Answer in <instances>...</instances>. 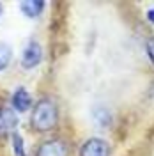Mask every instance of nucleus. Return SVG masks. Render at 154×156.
Here are the masks:
<instances>
[{
  "label": "nucleus",
  "instance_id": "obj_11",
  "mask_svg": "<svg viewBox=\"0 0 154 156\" xmlns=\"http://www.w3.org/2000/svg\"><path fill=\"white\" fill-rule=\"evenodd\" d=\"M147 18H149V21H152L154 23V9H151L149 12H147Z\"/></svg>",
  "mask_w": 154,
  "mask_h": 156
},
{
  "label": "nucleus",
  "instance_id": "obj_7",
  "mask_svg": "<svg viewBox=\"0 0 154 156\" xmlns=\"http://www.w3.org/2000/svg\"><path fill=\"white\" fill-rule=\"evenodd\" d=\"M30 103H32L30 94L25 90V89H18V90L12 94V107L16 108L18 112H25V110H29Z\"/></svg>",
  "mask_w": 154,
  "mask_h": 156
},
{
  "label": "nucleus",
  "instance_id": "obj_12",
  "mask_svg": "<svg viewBox=\"0 0 154 156\" xmlns=\"http://www.w3.org/2000/svg\"><path fill=\"white\" fill-rule=\"evenodd\" d=\"M0 14H2V5H0Z\"/></svg>",
  "mask_w": 154,
  "mask_h": 156
},
{
  "label": "nucleus",
  "instance_id": "obj_5",
  "mask_svg": "<svg viewBox=\"0 0 154 156\" xmlns=\"http://www.w3.org/2000/svg\"><path fill=\"white\" fill-rule=\"evenodd\" d=\"M18 124L16 114L7 107L0 108V136H5L14 131V128Z\"/></svg>",
  "mask_w": 154,
  "mask_h": 156
},
{
  "label": "nucleus",
  "instance_id": "obj_3",
  "mask_svg": "<svg viewBox=\"0 0 154 156\" xmlns=\"http://www.w3.org/2000/svg\"><path fill=\"white\" fill-rule=\"evenodd\" d=\"M80 156H110V146L101 138H90L82 146Z\"/></svg>",
  "mask_w": 154,
  "mask_h": 156
},
{
  "label": "nucleus",
  "instance_id": "obj_4",
  "mask_svg": "<svg viewBox=\"0 0 154 156\" xmlns=\"http://www.w3.org/2000/svg\"><path fill=\"white\" fill-rule=\"evenodd\" d=\"M69 147L64 140H48L39 147L37 156H68Z\"/></svg>",
  "mask_w": 154,
  "mask_h": 156
},
{
  "label": "nucleus",
  "instance_id": "obj_2",
  "mask_svg": "<svg viewBox=\"0 0 154 156\" xmlns=\"http://www.w3.org/2000/svg\"><path fill=\"white\" fill-rule=\"evenodd\" d=\"M43 60V50L39 46V43L36 41H30L29 46L23 51V57H21V66L25 69H32L39 66V62Z\"/></svg>",
  "mask_w": 154,
  "mask_h": 156
},
{
  "label": "nucleus",
  "instance_id": "obj_1",
  "mask_svg": "<svg viewBox=\"0 0 154 156\" xmlns=\"http://www.w3.org/2000/svg\"><path fill=\"white\" fill-rule=\"evenodd\" d=\"M57 119H58V112H57V105L44 98L41 99L34 112H32V126L36 128L37 131H50L57 126Z\"/></svg>",
  "mask_w": 154,
  "mask_h": 156
},
{
  "label": "nucleus",
  "instance_id": "obj_6",
  "mask_svg": "<svg viewBox=\"0 0 154 156\" xmlns=\"http://www.w3.org/2000/svg\"><path fill=\"white\" fill-rule=\"evenodd\" d=\"M21 12L29 18H37L39 14L44 9V2L41 0H27V2H21Z\"/></svg>",
  "mask_w": 154,
  "mask_h": 156
},
{
  "label": "nucleus",
  "instance_id": "obj_8",
  "mask_svg": "<svg viewBox=\"0 0 154 156\" xmlns=\"http://www.w3.org/2000/svg\"><path fill=\"white\" fill-rule=\"evenodd\" d=\"M11 48L7 44H4V43H0V71L2 69L7 68V64L11 62Z\"/></svg>",
  "mask_w": 154,
  "mask_h": 156
},
{
  "label": "nucleus",
  "instance_id": "obj_9",
  "mask_svg": "<svg viewBox=\"0 0 154 156\" xmlns=\"http://www.w3.org/2000/svg\"><path fill=\"white\" fill-rule=\"evenodd\" d=\"M12 149L16 156H25V147H23V138L18 133H12Z\"/></svg>",
  "mask_w": 154,
  "mask_h": 156
},
{
  "label": "nucleus",
  "instance_id": "obj_10",
  "mask_svg": "<svg viewBox=\"0 0 154 156\" xmlns=\"http://www.w3.org/2000/svg\"><path fill=\"white\" fill-rule=\"evenodd\" d=\"M147 53H149V58L152 60V64H154V41L147 43Z\"/></svg>",
  "mask_w": 154,
  "mask_h": 156
}]
</instances>
